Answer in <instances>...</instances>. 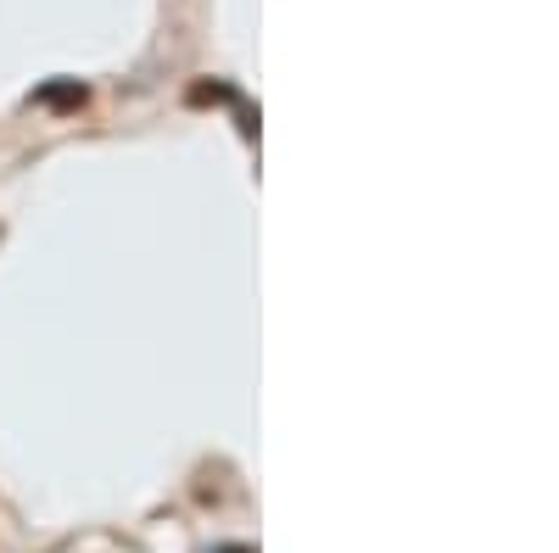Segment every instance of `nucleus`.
<instances>
[{"label": "nucleus", "mask_w": 559, "mask_h": 553, "mask_svg": "<svg viewBox=\"0 0 559 553\" xmlns=\"http://www.w3.org/2000/svg\"><path fill=\"white\" fill-rule=\"evenodd\" d=\"M34 101L39 107H84V84H45Z\"/></svg>", "instance_id": "1"}]
</instances>
